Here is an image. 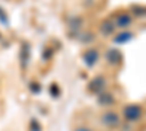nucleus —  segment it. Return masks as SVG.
I'll return each instance as SVG.
<instances>
[{"instance_id": "5", "label": "nucleus", "mask_w": 146, "mask_h": 131, "mask_svg": "<svg viewBox=\"0 0 146 131\" xmlns=\"http://www.w3.org/2000/svg\"><path fill=\"white\" fill-rule=\"evenodd\" d=\"M131 23V18L129 16V13H120L115 19V25L120 28H126Z\"/></svg>"}, {"instance_id": "2", "label": "nucleus", "mask_w": 146, "mask_h": 131, "mask_svg": "<svg viewBox=\"0 0 146 131\" xmlns=\"http://www.w3.org/2000/svg\"><path fill=\"white\" fill-rule=\"evenodd\" d=\"M98 51L96 50H94V48H89V50H86L83 53V55H82V60H83V63L86 64L88 67H92L96 61H98Z\"/></svg>"}, {"instance_id": "9", "label": "nucleus", "mask_w": 146, "mask_h": 131, "mask_svg": "<svg viewBox=\"0 0 146 131\" xmlns=\"http://www.w3.org/2000/svg\"><path fill=\"white\" fill-rule=\"evenodd\" d=\"M114 31V23H111L110 20H104V23L101 25V32L104 35H110Z\"/></svg>"}, {"instance_id": "4", "label": "nucleus", "mask_w": 146, "mask_h": 131, "mask_svg": "<svg viewBox=\"0 0 146 131\" xmlns=\"http://www.w3.org/2000/svg\"><path fill=\"white\" fill-rule=\"evenodd\" d=\"M89 88L94 93H102L104 88H105V80L102 77H96V79H94V82L91 83Z\"/></svg>"}, {"instance_id": "10", "label": "nucleus", "mask_w": 146, "mask_h": 131, "mask_svg": "<svg viewBox=\"0 0 146 131\" xmlns=\"http://www.w3.org/2000/svg\"><path fill=\"white\" fill-rule=\"evenodd\" d=\"M76 131H91V130L86 127H79V128H76Z\"/></svg>"}, {"instance_id": "6", "label": "nucleus", "mask_w": 146, "mask_h": 131, "mask_svg": "<svg viewBox=\"0 0 146 131\" xmlns=\"http://www.w3.org/2000/svg\"><path fill=\"white\" fill-rule=\"evenodd\" d=\"M105 57H107V60H108L110 63H113V64H115V63H118V61L121 60V54H120L117 50H110Z\"/></svg>"}, {"instance_id": "8", "label": "nucleus", "mask_w": 146, "mask_h": 131, "mask_svg": "<svg viewBox=\"0 0 146 131\" xmlns=\"http://www.w3.org/2000/svg\"><path fill=\"white\" fill-rule=\"evenodd\" d=\"M131 37H133L131 32H121V34H118L117 37L114 38V42L115 44H123V42H127Z\"/></svg>"}, {"instance_id": "1", "label": "nucleus", "mask_w": 146, "mask_h": 131, "mask_svg": "<svg viewBox=\"0 0 146 131\" xmlns=\"http://www.w3.org/2000/svg\"><path fill=\"white\" fill-rule=\"evenodd\" d=\"M124 117L129 121H137L142 117V108L139 105H129L124 108Z\"/></svg>"}, {"instance_id": "7", "label": "nucleus", "mask_w": 146, "mask_h": 131, "mask_svg": "<svg viewBox=\"0 0 146 131\" xmlns=\"http://www.w3.org/2000/svg\"><path fill=\"white\" fill-rule=\"evenodd\" d=\"M100 103L101 105H113L114 103V98H113V95H110L108 92H102L100 95Z\"/></svg>"}, {"instance_id": "3", "label": "nucleus", "mask_w": 146, "mask_h": 131, "mask_svg": "<svg viewBox=\"0 0 146 131\" xmlns=\"http://www.w3.org/2000/svg\"><path fill=\"white\" fill-rule=\"evenodd\" d=\"M102 122L113 128V127H117L120 124V118L115 112H107V114L102 115Z\"/></svg>"}]
</instances>
